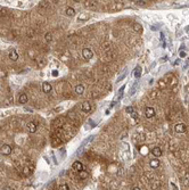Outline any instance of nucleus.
<instances>
[{
	"instance_id": "nucleus-24",
	"label": "nucleus",
	"mask_w": 189,
	"mask_h": 190,
	"mask_svg": "<svg viewBox=\"0 0 189 190\" xmlns=\"http://www.w3.org/2000/svg\"><path fill=\"white\" fill-rule=\"evenodd\" d=\"M125 75H127V72H125V73H124V74H123V75H122V76H120V78H118V79H117V82H120V81H121V80H123V78H125Z\"/></svg>"
},
{
	"instance_id": "nucleus-11",
	"label": "nucleus",
	"mask_w": 189,
	"mask_h": 190,
	"mask_svg": "<svg viewBox=\"0 0 189 190\" xmlns=\"http://www.w3.org/2000/svg\"><path fill=\"white\" fill-rule=\"evenodd\" d=\"M152 154H153V156H155V157H161L163 151H162V149L159 148V147H155V148L152 149Z\"/></svg>"
},
{
	"instance_id": "nucleus-5",
	"label": "nucleus",
	"mask_w": 189,
	"mask_h": 190,
	"mask_svg": "<svg viewBox=\"0 0 189 190\" xmlns=\"http://www.w3.org/2000/svg\"><path fill=\"white\" fill-rule=\"evenodd\" d=\"M26 128H27V130H29V132L35 133V132H36V129H38V126H36V124L34 123V122H29V123L26 124Z\"/></svg>"
},
{
	"instance_id": "nucleus-9",
	"label": "nucleus",
	"mask_w": 189,
	"mask_h": 190,
	"mask_svg": "<svg viewBox=\"0 0 189 190\" xmlns=\"http://www.w3.org/2000/svg\"><path fill=\"white\" fill-rule=\"evenodd\" d=\"M51 89H52V87L49 82H43L42 83V91L45 92V93H49V92L51 91Z\"/></svg>"
},
{
	"instance_id": "nucleus-16",
	"label": "nucleus",
	"mask_w": 189,
	"mask_h": 190,
	"mask_svg": "<svg viewBox=\"0 0 189 190\" xmlns=\"http://www.w3.org/2000/svg\"><path fill=\"white\" fill-rule=\"evenodd\" d=\"M149 166L152 167V169H157V167L159 166V160L158 159H152L149 162Z\"/></svg>"
},
{
	"instance_id": "nucleus-2",
	"label": "nucleus",
	"mask_w": 189,
	"mask_h": 190,
	"mask_svg": "<svg viewBox=\"0 0 189 190\" xmlns=\"http://www.w3.org/2000/svg\"><path fill=\"white\" fill-rule=\"evenodd\" d=\"M11 151H13V149H11V147L9 146V145H2L1 148H0V153L2 154V155H10Z\"/></svg>"
},
{
	"instance_id": "nucleus-25",
	"label": "nucleus",
	"mask_w": 189,
	"mask_h": 190,
	"mask_svg": "<svg viewBox=\"0 0 189 190\" xmlns=\"http://www.w3.org/2000/svg\"><path fill=\"white\" fill-rule=\"evenodd\" d=\"M158 83H159V85H161V87H162V88H165V83H164V82H163V81H159V82H158Z\"/></svg>"
},
{
	"instance_id": "nucleus-1",
	"label": "nucleus",
	"mask_w": 189,
	"mask_h": 190,
	"mask_svg": "<svg viewBox=\"0 0 189 190\" xmlns=\"http://www.w3.org/2000/svg\"><path fill=\"white\" fill-rule=\"evenodd\" d=\"M82 57H83L86 60H90L91 58L93 57L92 50H91V49H89V48H84L83 50H82Z\"/></svg>"
},
{
	"instance_id": "nucleus-12",
	"label": "nucleus",
	"mask_w": 189,
	"mask_h": 190,
	"mask_svg": "<svg viewBox=\"0 0 189 190\" xmlns=\"http://www.w3.org/2000/svg\"><path fill=\"white\" fill-rule=\"evenodd\" d=\"M79 173V178L80 179H82V180H86V179H88L89 178V173L86 171V170H81L80 172H77Z\"/></svg>"
},
{
	"instance_id": "nucleus-10",
	"label": "nucleus",
	"mask_w": 189,
	"mask_h": 190,
	"mask_svg": "<svg viewBox=\"0 0 189 190\" xmlns=\"http://www.w3.org/2000/svg\"><path fill=\"white\" fill-rule=\"evenodd\" d=\"M27 100H29V97H27V94L26 93H20L19 94V97H18V103L19 104H22V105H24V104H26L27 103Z\"/></svg>"
},
{
	"instance_id": "nucleus-23",
	"label": "nucleus",
	"mask_w": 189,
	"mask_h": 190,
	"mask_svg": "<svg viewBox=\"0 0 189 190\" xmlns=\"http://www.w3.org/2000/svg\"><path fill=\"white\" fill-rule=\"evenodd\" d=\"M127 113H133V107H131V106L127 107Z\"/></svg>"
},
{
	"instance_id": "nucleus-3",
	"label": "nucleus",
	"mask_w": 189,
	"mask_h": 190,
	"mask_svg": "<svg viewBox=\"0 0 189 190\" xmlns=\"http://www.w3.org/2000/svg\"><path fill=\"white\" fill-rule=\"evenodd\" d=\"M186 130H187V128L183 123H178V124H175V126H174V131L177 133H183V132H186Z\"/></svg>"
},
{
	"instance_id": "nucleus-7",
	"label": "nucleus",
	"mask_w": 189,
	"mask_h": 190,
	"mask_svg": "<svg viewBox=\"0 0 189 190\" xmlns=\"http://www.w3.org/2000/svg\"><path fill=\"white\" fill-rule=\"evenodd\" d=\"M145 115H146V117H148V118H152L153 116L155 115V110H154V108L153 107H146V109H145Z\"/></svg>"
},
{
	"instance_id": "nucleus-15",
	"label": "nucleus",
	"mask_w": 189,
	"mask_h": 190,
	"mask_svg": "<svg viewBox=\"0 0 189 190\" xmlns=\"http://www.w3.org/2000/svg\"><path fill=\"white\" fill-rule=\"evenodd\" d=\"M132 28H133V31H134V32H137V33L142 32V25H141V24H139V23H134Z\"/></svg>"
},
{
	"instance_id": "nucleus-13",
	"label": "nucleus",
	"mask_w": 189,
	"mask_h": 190,
	"mask_svg": "<svg viewBox=\"0 0 189 190\" xmlns=\"http://www.w3.org/2000/svg\"><path fill=\"white\" fill-rule=\"evenodd\" d=\"M84 85H82V84H77L76 87L74 88V91H75V93H77V94H82L84 92Z\"/></svg>"
},
{
	"instance_id": "nucleus-28",
	"label": "nucleus",
	"mask_w": 189,
	"mask_h": 190,
	"mask_svg": "<svg viewBox=\"0 0 189 190\" xmlns=\"http://www.w3.org/2000/svg\"><path fill=\"white\" fill-rule=\"evenodd\" d=\"M75 3H80V1H81V0H74Z\"/></svg>"
},
{
	"instance_id": "nucleus-4",
	"label": "nucleus",
	"mask_w": 189,
	"mask_h": 190,
	"mask_svg": "<svg viewBox=\"0 0 189 190\" xmlns=\"http://www.w3.org/2000/svg\"><path fill=\"white\" fill-rule=\"evenodd\" d=\"M72 170L73 171H75V172H80L81 170H83V164H82L81 162H74L72 164Z\"/></svg>"
},
{
	"instance_id": "nucleus-21",
	"label": "nucleus",
	"mask_w": 189,
	"mask_h": 190,
	"mask_svg": "<svg viewBox=\"0 0 189 190\" xmlns=\"http://www.w3.org/2000/svg\"><path fill=\"white\" fill-rule=\"evenodd\" d=\"M149 97H150V99H155L157 97V91H153L152 93L149 94Z\"/></svg>"
},
{
	"instance_id": "nucleus-26",
	"label": "nucleus",
	"mask_w": 189,
	"mask_h": 190,
	"mask_svg": "<svg viewBox=\"0 0 189 190\" xmlns=\"http://www.w3.org/2000/svg\"><path fill=\"white\" fill-rule=\"evenodd\" d=\"M0 76H6V73H5V72H1V71H0Z\"/></svg>"
},
{
	"instance_id": "nucleus-22",
	"label": "nucleus",
	"mask_w": 189,
	"mask_h": 190,
	"mask_svg": "<svg viewBox=\"0 0 189 190\" xmlns=\"http://www.w3.org/2000/svg\"><path fill=\"white\" fill-rule=\"evenodd\" d=\"M59 189H60V190H68V189H70V187H68L67 184H61L60 187H59Z\"/></svg>"
},
{
	"instance_id": "nucleus-8",
	"label": "nucleus",
	"mask_w": 189,
	"mask_h": 190,
	"mask_svg": "<svg viewBox=\"0 0 189 190\" xmlns=\"http://www.w3.org/2000/svg\"><path fill=\"white\" fill-rule=\"evenodd\" d=\"M81 109H82V112H84V113H89V112L91 110V105H90V103H89V101H84V103H82Z\"/></svg>"
},
{
	"instance_id": "nucleus-17",
	"label": "nucleus",
	"mask_w": 189,
	"mask_h": 190,
	"mask_svg": "<svg viewBox=\"0 0 189 190\" xmlns=\"http://www.w3.org/2000/svg\"><path fill=\"white\" fill-rule=\"evenodd\" d=\"M141 75V67H137L136 71H134V76H136V79H139Z\"/></svg>"
},
{
	"instance_id": "nucleus-27",
	"label": "nucleus",
	"mask_w": 189,
	"mask_h": 190,
	"mask_svg": "<svg viewBox=\"0 0 189 190\" xmlns=\"http://www.w3.org/2000/svg\"><path fill=\"white\" fill-rule=\"evenodd\" d=\"M137 4H138V5H143V4H145V3H143V1H138V3H137Z\"/></svg>"
},
{
	"instance_id": "nucleus-20",
	"label": "nucleus",
	"mask_w": 189,
	"mask_h": 190,
	"mask_svg": "<svg viewBox=\"0 0 189 190\" xmlns=\"http://www.w3.org/2000/svg\"><path fill=\"white\" fill-rule=\"evenodd\" d=\"M161 188V183L158 181H155V183L153 184V189H159Z\"/></svg>"
},
{
	"instance_id": "nucleus-19",
	"label": "nucleus",
	"mask_w": 189,
	"mask_h": 190,
	"mask_svg": "<svg viewBox=\"0 0 189 190\" xmlns=\"http://www.w3.org/2000/svg\"><path fill=\"white\" fill-rule=\"evenodd\" d=\"M45 40H46V42H50L52 40V35H51V33H46V35H45Z\"/></svg>"
},
{
	"instance_id": "nucleus-14",
	"label": "nucleus",
	"mask_w": 189,
	"mask_h": 190,
	"mask_svg": "<svg viewBox=\"0 0 189 190\" xmlns=\"http://www.w3.org/2000/svg\"><path fill=\"white\" fill-rule=\"evenodd\" d=\"M65 14L67 15L68 17H73L75 15V10H74V8H72V7H67L66 8V10H65Z\"/></svg>"
},
{
	"instance_id": "nucleus-18",
	"label": "nucleus",
	"mask_w": 189,
	"mask_h": 190,
	"mask_svg": "<svg viewBox=\"0 0 189 190\" xmlns=\"http://www.w3.org/2000/svg\"><path fill=\"white\" fill-rule=\"evenodd\" d=\"M89 17H90L89 14H84L83 13V14H81L79 16V21H87V19H89Z\"/></svg>"
},
{
	"instance_id": "nucleus-6",
	"label": "nucleus",
	"mask_w": 189,
	"mask_h": 190,
	"mask_svg": "<svg viewBox=\"0 0 189 190\" xmlns=\"http://www.w3.org/2000/svg\"><path fill=\"white\" fill-rule=\"evenodd\" d=\"M8 57H9V59H10V60H13V62H16V60L18 59V54H17V51H16L15 49H11V50L9 51V54H8Z\"/></svg>"
}]
</instances>
